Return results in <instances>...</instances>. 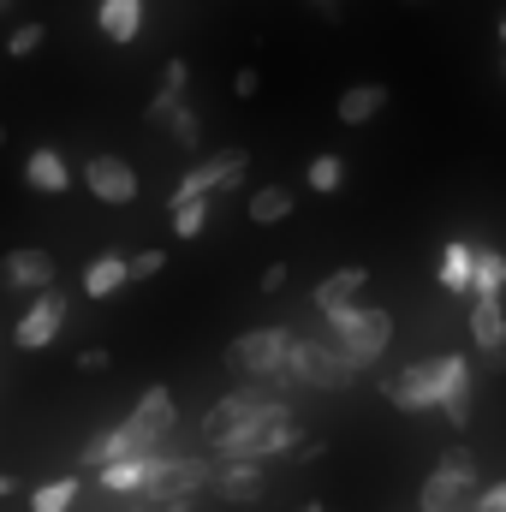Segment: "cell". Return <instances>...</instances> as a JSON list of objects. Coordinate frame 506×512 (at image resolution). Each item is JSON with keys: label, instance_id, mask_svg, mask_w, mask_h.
<instances>
[{"label": "cell", "instance_id": "obj_1", "mask_svg": "<svg viewBox=\"0 0 506 512\" xmlns=\"http://www.w3.org/2000/svg\"><path fill=\"white\" fill-rule=\"evenodd\" d=\"M387 399H393L399 411H447L453 429H465V423H471V364H465L459 352L405 364V376L387 382Z\"/></svg>", "mask_w": 506, "mask_h": 512}, {"label": "cell", "instance_id": "obj_2", "mask_svg": "<svg viewBox=\"0 0 506 512\" xmlns=\"http://www.w3.org/2000/svg\"><path fill=\"white\" fill-rule=\"evenodd\" d=\"M173 423H179V405H173V393H167V387H143V399L131 405L126 423H114L108 435H96V441L84 447V465H90V471H102L108 459H126V453L167 447Z\"/></svg>", "mask_w": 506, "mask_h": 512}, {"label": "cell", "instance_id": "obj_3", "mask_svg": "<svg viewBox=\"0 0 506 512\" xmlns=\"http://www.w3.org/2000/svg\"><path fill=\"white\" fill-rule=\"evenodd\" d=\"M322 328H328V340L358 364V370H376L381 352H387V340H393V316L376 310V304H334V310H322Z\"/></svg>", "mask_w": 506, "mask_h": 512}, {"label": "cell", "instance_id": "obj_4", "mask_svg": "<svg viewBox=\"0 0 506 512\" xmlns=\"http://www.w3.org/2000/svg\"><path fill=\"white\" fill-rule=\"evenodd\" d=\"M292 346H298V334H292V328H245V334L227 346V370H233V376H245V382L286 387Z\"/></svg>", "mask_w": 506, "mask_h": 512}, {"label": "cell", "instance_id": "obj_5", "mask_svg": "<svg viewBox=\"0 0 506 512\" xmlns=\"http://www.w3.org/2000/svg\"><path fill=\"white\" fill-rule=\"evenodd\" d=\"M352 376H358V364H352V358H346L328 334H310V340L298 334L292 364H286V387H292V382H298V387L310 382V387H334V393H340V387H352Z\"/></svg>", "mask_w": 506, "mask_h": 512}, {"label": "cell", "instance_id": "obj_6", "mask_svg": "<svg viewBox=\"0 0 506 512\" xmlns=\"http://www.w3.org/2000/svg\"><path fill=\"white\" fill-rule=\"evenodd\" d=\"M215 477V459H203V453H191V459H179V453H155V465H149V483H143V495L137 501H191L203 483Z\"/></svg>", "mask_w": 506, "mask_h": 512}, {"label": "cell", "instance_id": "obj_7", "mask_svg": "<svg viewBox=\"0 0 506 512\" xmlns=\"http://www.w3.org/2000/svg\"><path fill=\"white\" fill-rule=\"evenodd\" d=\"M274 405H286V399L274 393V382H245V387H233L227 399H215V405L203 411V441H215V435H227V429L251 423V417L274 411Z\"/></svg>", "mask_w": 506, "mask_h": 512}, {"label": "cell", "instance_id": "obj_8", "mask_svg": "<svg viewBox=\"0 0 506 512\" xmlns=\"http://www.w3.org/2000/svg\"><path fill=\"white\" fill-rule=\"evenodd\" d=\"M245 173H251V155H245L239 143H227V149H215L209 161H197V167L179 179V191H203V197H215V191H239Z\"/></svg>", "mask_w": 506, "mask_h": 512}, {"label": "cell", "instance_id": "obj_9", "mask_svg": "<svg viewBox=\"0 0 506 512\" xmlns=\"http://www.w3.org/2000/svg\"><path fill=\"white\" fill-rule=\"evenodd\" d=\"M60 328H66V298L48 286V292H36V304L18 316L12 340H18L24 352H42V346H54V340H60Z\"/></svg>", "mask_w": 506, "mask_h": 512}, {"label": "cell", "instance_id": "obj_10", "mask_svg": "<svg viewBox=\"0 0 506 512\" xmlns=\"http://www.w3.org/2000/svg\"><path fill=\"white\" fill-rule=\"evenodd\" d=\"M84 185H90V197H102V203H114V209L137 203V167L120 161V155H90V161H84Z\"/></svg>", "mask_w": 506, "mask_h": 512}, {"label": "cell", "instance_id": "obj_11", "mask_svg": "<svg viewBox=\"0 0 506 512\" xmlns=\"http://www.w3.org/2000/svg\"><path fill=\"white\" fill-rule=\"evenodd\" d=\"M0 280H6L12 292H48V286L60 280V262L48 251H6L0 256Z\"/></svg>", "mask_w": 506, "mask_h": 512}, {"label": "cell", "instance_id": "obj_12", "mask_svg": "<svg viewBox=\"0 0 506 512\" xmlns=\"http://www.w3.org/2000/svg\"><path fill=\"white\" fill-rule=\"evenodd\" d=\"M471 340H477V352H489V364H506V304H501V292H477V304H471Z\"/></svg>", "mask_w": 506, "mask_h": 512}, {"label": "cell", "instance_id": "obj_13", "mask_svg": "<svg viewBox=\"0 0 506 512\" xmlns=\"http://www.w3.org/2000/svg\"><path fill=\"white\" fill-rule=\"evenodd\" d=\"M215 495L233 501V507L262 501V459H227V465H215Z\"/></svg>", "mask_w": 506, "mask_h": 512}, {"label": "cell", "instance_id": "obj_14", "mask_svg": "<svg viewBox=\"0 0 506 512\" xmlns=\"http://www.w3.org/2000/svg\"><path fill=\"white\" fill-rule=\"evenodd\" d=\"M24 185L60 197V191L72 185V161H66L60 149H30V155H24Z\"/></svg>", "mask_w": 506, "mask_h": 512}, {"label": "cell", "instance_id": "obj_15", "mask_svg": "<svg viewBox=\"0 0 506 512\" xmlns=\"http://www.w3.org/2000/svg\"><path fill=\"white\" fill-rule=\"evenodd\" d=\"M155 453H161V447H149V453H126V459H108V465L96 471V477H102V489H108V495H143Z\"/></svg>", "mask_w": 506, "mask_h": 512}, {"label": "cell", "instance_id": "obj_16", "mask_svg": "<svg viewBox=\"0 0 506 512\" xmlns=\"http://www.w3.org/2000/svg\"><path fill=\"white\" fill-rule=\"evenodd\" d=\"M364 286H370V268H364V262H358V268H334V274L310 292V304H316V316H322V310H334V304L364 298Z\"/></svg>", "mask_w": 506, "mask_h": 512}, {"label": "cell", "instance_id": "obj_17", "mask_svg": "<svg viewBox=\"0 0 506 512\" xmlns=\"http://www.w3.org/2000/svg\"><path fill=\"white\" fill-rule=\"evenodd\" d=\"M126 280H131V256L102 251L96 262H90V268H84V298H114Z\"/></svg>", "mask_w": 506, "mask_h": 512}, {"label": "cell", "instance_id": "obj_18", "mask_svg": "<svg viewBox=\"0 0 506 512\" xmlns=\"http://www.w3.org/2000/svg\"><path fill=\"white\" fill-rule=\"evenodd\" d=\"M96 30H102L108 42H137V30H143V0H102V6H96Z\"/></svg>", "mask_w": 506, "mask_h": 512}, {"label": "cell", "instance_id": "obj_19", "mask_svg": "<svg viewBox=\"0 0 506 512\" xmlns=\"http://www.w3.org/2000/svg\"><path fill=\"white\" fill-rule=\"evenodd\" d=\"M381 108H387V84H352L334 114H340V126H370Z\"/></svg>", "mask_w": 506, "mask_h": 512}, {"label": "cell", "instance_id": "obj_20", "mask_svg": "<svg viewBox=\"0 0 506 512\" xmlns=\"http://www.w3.org/2000/svg\"><path fill=\"white\" fill-rule=\"evenodd\" d=\"M173 233L179 239H197L203 227H209V209H215V197H203V191H173Z\"/></svg>", "mask_w": 506, "mask_h": 512}, {"label": "cell", "instance_id": "obj_21", "mask_svg": "<svg viewBox=\"0 0 506 512\" xmlns=\"http://www.w3.org/2000/svg\"><path fill=\"white\" fill-rule=\"evenodd\" d=\"M465 495H471V489H465L459 477H447V471H435V477L423 483V495H417V507H423V512H465V507H471Z\"/></svg>", "mask_w": 506, "mask_h": 512}, {"label": "cell", "instance_id": "obj_22", "mask_svg": "<svg viewBox=\"0 0 506 512\" xmlns=\"http://www.w3.org/2000/svg\"><path fill=\"white\" fill-rule=\"evenodd\" d=\"M185 84H191V66H185V60H167L161 90H155V102H149V120H161V126H167V114L185 102Z\"/></svg>", "mask_w": 506, "mask_h": 512}, {"label": "cell", "instance_id": "obj_23", "mask_svg": "<svg viewBox=\"0 0 506 512\" xmlns=\"http://www.w3.org/2000/svg\"><path fill=\"white\" fill-rule=\"evenodd\" d=\"M245 215H251L256 227H280V221L292 215V191H286V185H262V191H251Z\"/></svg>", "mask_w": 506, "mask_h": 512}, {"label": "cell", "instance_id": "obj_24", "mask_svg": "<svg viewBox=\"0 0 506 512\" xmlns=\"http://www.w3.org/2000/svg\"><path fill=\"white\" fill-rule=\"evenodd\" d=\"M471 274H477V251H471L465 239H453V245L441 251V286H447V292H471Z\"/></svg>", "mask_w": 506, "mask_h": 512}, {"label": "cell", "instance_id": "obj_25", "mask_svg": "<svg viewBox=\"0 0 506 512\" xmlns=\"http://www.w3.org/2000/svg\"><path fill=\"white\" fill-rule=\"evenodd\" d=\"M304 173H310V191H322V197H328V191H340V179H346V155L322 149V155H310V167H304Z\"/></svg>", "mask_w": 506, "mask_h": 512}, {"label": "cell", "instance_id": "obj_26", "mask_svg": "<svg viewBox=\"0 0 506 512\" xmlns=\"http://www.w3.org/2000/svg\"><path fill=\"white\" fill-rule=\"evenodd\" d=\"M72 501H78V477H54L30 495V512H72Z\"/></svg>", "mask_w": 506, "mask_h": 512}, {"label": "cell", "instance_id": "obj_27", "mask_svg": "<svg viewBox=\"0 0 506 512\" xmlns=\"http://www.w3.org/2000/svg\"><path fill=\"white\" fill-rule=\"evenodd\" d=\"M501 286H506V256H501V251H477L471 292H501Z\"/></svg>", "mask_w": 506, "mask_h": 512}, {"label": "cell", "instance_id": "obj_28", "mask_svg": "<svg viewBox=\"0 0 506 512\" xmlns=\"http://www.w3.org/2000/svg\"><path fill=\"white\" fill-rule=\"evenodd\" d=\"M167 126H173V137H179V149H191V155L203 149V120H197V108H185V102H179V108L167 114Z\"/></svg>", "mask_w": 506, "mask_h": 512}, {"label": "cell", "instance_id": "obj_29", "mask_svg": "<svg viewBox=\"0 0 506 512\" xmlns=\"http://www.w3.org/2000/svg\"><path fill=\"white\" fill-rule=\"evenodd\" d=\"M42 42H48V24H36V18H30V24H18V30L6 36V54H12V60H24V54H36Z\"/></svg>", "mask_w": 506, "mask_h": 512}, {"label": "cell", "instance_id": "obj_30", "mask_svg": "<svg viewBox=\"0 0 506 512\" xmlns=\"http://www.w3.org/2000/svg\"><path fill=\"white\" fill-rule=\"evenodd\" d=\"M435 471H447V477H459V483H465V489H477V459H471V453H465V447H447V453H441V465H435Z\"/></svg>", "mask_w": 506, "mask_h": 512}, {"label": "cell", "instance_id": "obj_31", "mask_svg": "<svg viewBox=\"0 0 506 512\" xmlns=\"http://www.w3.org/2000/svg\"><path fill=\"white\" fill-rule=\"evenodd\" d=\"M167 268V251H137L131 256V280H155Z\"/></svg>", "mask_w": 506, "mask_h": 512}, {"label": "cell", "instance_id": "obj_32", "mask_svg": "<svg viewBox=\"0 0 506 512\" xmlns=\"http://www.w3.org/2000/svg\"><path fill=\"white\" fill-rule=\"evenodd\" d=\"M471 512H506V483H489L483 495H471Z\"/></svg>", "mask_w": 506, "mask_h": 512}, {"label": "cell", "instance_id": "obj_33", "mask_svg": "<svg viewBox=\"0 0 506 512\" xmlns=\"http://www.w3.org/2000/svg\"><path fill=\"white\" fill-rule=\"evenodd\" d=\"M108 364H114V358H108L102 346H84V352H78V370H90V376H96V370H108Z\"/></svg>", "mask_w": 506, "mask_h": 512}, {"label": "cell", "instance_id": "obj_34", "mask_svg": "<svg viewBox=\"0 0 506 512\" xmlns=\"http://www.w3.org/2000/svg\"><path fill=\"white\" fill-rule=\"evenodd\" d=\"M280 286H286V262H268L262 268V292H280Z\"/></svg>", "mask_w": 506, "mask_h": 512}, {"label": "cell", "instance_id": "obj_35", "mask_svg": "<svg viewBox=\"0 0 506 512\" xmlns=\"http://www.w3.org/2000/svg\"><path fill=\"white\" fill-rule=\"evenodd\" d=\"M256 84H262V78H256L251 66H245V72L233 78V96H245V102H251V96H256Z\"/></svg>", "mask_w": 506, "mask_h": 512}, {"label": "cell", "instance_id": "obj_36", "mask_svg": "<svg viewBox=\"0 0 506 512\" xmlns=\"http://www.w3.org/2000/svg\"><path fill=\"white\" fill-rule=\"evenodd\" d=\"M292 453H298V459H322V453H328V441H316V435H304V441H298Z\"/></svg>", "mask_w": 506, "mask_h": 512}, {"label": "cell", "instance_id": "obj_37", "mask_svg": "<svg viewBox=\"0 0 506 512\" xmlns=\"http://www.w3.org/2000/svg\"><path fill=\"white\" fill-rule=\"evenodd\" d=\"M12 489H18V483H12V477H6V471H0V501H6V495H12Z\"/></svg>", "mask_w": 506, "mask_h": 512}, {"label": "cell", "instance_id": "obj_38", "mask_svg": "<svg viewBox=\"0 0 506 512\" xmlns=\"http://www.w3.org/2000/svg\"><path fill=\"white\" fill-rule=\"evenodd\" d=\"M304 512H328V507H316V501H310V507H304Z\"/></svg>", "mask_w": 506, "mask_h": 512}, {"label": "cell", "instance_id": "obj_39", "mask_svg": "<svg viewBox=\"0 0 506 512\" xmlns=\"http://www.w3.org/2000/svg\"><path fill=\"white\" fill-rule=\"evenodd\" d=\"M501 48H506V18H501Z\"/></svg>", "mask_w": 506, "mask_h": 512}, {"label": "cell", "instance_id": "obj_40", "mask_svg": "<svg viewBox=\"0 0 506 512\" xmlns=\"http://www.w3.org/2000/svg\"><path fill=\"white\" fill-rule=\"evenodd\" d=\"M0 143H6V126H0Z\"/></svg>", "mask_w": 506, "mask_h": 512}, {"label": "cell", "instance_id": "obj_41", "mask_svg": "<svg viewBox=\"0 0 506 512\" xmlns=\"http://www.w3.org/2000/svg\"><path fill=\"white\" fill-rule=\"evenodd\" d=\"M322 6H334V0H322Z\"/></svg>", "mask_w": 506, "mask_h": 512}, {"label": "cell", "instance_id": "obj_42", "mask_svg": "<svg viewBox=\"0 0 506 512\" xmlns=\"http://www.w3.org/2000/svg\"><path fill=\"white\" fill-rule=\"evenodd\" d=\"M501 78H506V66H501Z\"/></svg>", "mask_w": 506, "mask_h": 512}, {"label": "cell", "instance_id": "obj_43", "mask_svg": "<svg viewBox=\"0 0 506 512\" xmlns=\"http://www.w3.org/2000/svg\"><path fill=\"white\" fill-rule=\"evenodd\" d=\"M0 6H6V0H0Z\"/></svg>", "mask_w": 506, "mask_h": 512}]
</instances>
